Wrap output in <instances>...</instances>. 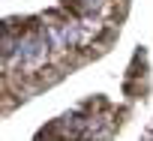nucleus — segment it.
<instances>
[{
	"instance_id": "3",
	"label": "nucleus",
	"mask_w": 153,
	"mask_h": 141,
	"mask_svg": "<svg viewBox=\"0 0 153 141\" xmlns=\"http://www.w3.org/2000/svg\"><path fill=\"white\" fill-rule=\"evenodd\" d=\"M75 3H78V9H84V12H90V9H96L102 0H75Z\"/></svg>"
},
{
	"instance_id": "1",
	"label": "nucleus",
	"mask_w": 153,
	"mask_h": 141,
	"mask_svg": "<svg viewBox=\"0 0 153 141\" xmlns=\"http://www.w3.org/2000/svg\"><path fill=\"white\" fill-rule=\"evenodd\" d=\"M48 51H51V42H48L45 30L24 33V36H18L15 63H18V66H24V69H39V66L48 60Z\"/></svg>"
},
{
	"instance_id": "2",
	"label": "nucleus",
	"mask_w": 153,
	"mask_h": 141,
	"mask_svg": "<svg viewBox=\"0 0 153 141\" xmlns=\"http://www.w3.org/2000/svg\"><path fill=\"white\" fill-rule=\"evenodd\" d=\"M45 30V36H48V42H51V51H66V48H72L69 45V36H66V30H63V24H45L42 27Z\"/></svg>"
}]
</instances>
